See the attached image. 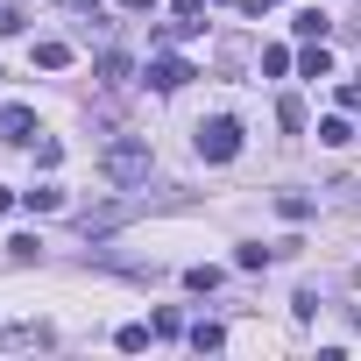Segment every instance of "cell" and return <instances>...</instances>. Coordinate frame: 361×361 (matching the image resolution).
<instances>
[{
	"instance_id": "16",
	"label": "cell",
	"mask_w": 361,
	"mask_h": 361,
	"mask_svg": "<svg viewBox=\"0 0 361 361\" xmlns=\"http://www.w3.org/2000/svg\"><path fill=\"white\" fill-rule=\"evenodd\" d=\"M234 269H269V248H262V241H248V248H234Z\"/></svg>"
},
{
	"instance_id": "7",
	"label": "cell",
	"mask_w": 361,
	"mask_h": 361,
	"mask_svg": "<svg viewBox=\"0 0 361 361\" xmlns=\"http://www.w3.org/2000/svg\"><path fill=\"white\" fill-rule=\"evenodd\" d=\"M22 199H29V213H57L64 206V185H29Z\"/></svg>"
},
{
	"instance_id": "11",
	"label": "cell",
	"mask_w": 361,
	"mask_h": 361,
	"mask_svg": "<svg viewBox=\"0 0 361 361\" xmlns=\"http://www.w3.org/2000/svg\"><path fill=\"white\" fill-rule=\"evenodd\" d=\"M276 121L298 135V128H305V99H298V92H283V99H276Z\"/></svg>"
},
{
	"instance_id": "22",
	"label": "cell",
	"mask_w": 361,
	"mask_h": 361,
	"mask_svg": "<svg viewBox=\"0 0 361 361\" xmlns=\"http://www.w3.org/2000/svg\"><path fill=\"white\" fill-rule=\"evenodd\" d=\"M8 206H15V192H0V213H8Z\"/></svg>"
},
{
	"instance_id": "9",
	"label": "cell",
	"mask_w": 361,
	"mask_h": 361,
	"mask_svg": "<svg viewBox=\"0 0 361 361\" xmlns=\"http://www.w3.org/2000/svg\"><path fill=\"white\" fill-rule=\"evenodd\" d=\"M36 64H43V71H64V64H71V43H36Z\"/></svg>"
},
{
	"instance_id": "3",
	"label": "cell",
	"mask_w": 361,
	"mask_h": 361,
	"mask_svg": "<svg viewBox=\"0 0 361 361\" xmlns=\"http://www.w3.org/2000/svg\"><path fill=\"white\" fill-rule=\"evenodd\" d=\"M43 128H36V114L29 106H0V142H36Z\"/></svg>"
},
{
	"instance_id": "10",
	"label": "cell",
	"mask_w": 361,
	"mask_h": 361,
	"mask_svg": "<svg viewBox=\"0 0 361 361\" xmlns=\"http://www.w3.org/2000/svg\"><path fill=\"white\" fill-rule=\"evenodd\" d=\"M298 71H305V78H333V57H326V43H319V50H305V57H298Z\"/></svg>"
},
{
	"instance_id": "17",
	"label": "cell",
	"mask_w": 361,
	"mask_h": 361,
	"mask_svg": "<svg viewBox=\"0 0 361 361\" xmlns=\"http://www.w3.org/2000/svg\"><path fill=\"white\" fill-rule=\"evenodd\" d=\"M99 71H106V85H128V57H121V50H106V57H99Z\"/></svg>"
},
{
	"instance_id": "6",
	"label": "cell",
	"mask_w": 361,
	"mask_h": 361,
	"mask_svg": "<svg viewBox=\"0 0 361 361\" xmlns=\"http://www.w3.org/2000/svg\"><path fill=\"white\" fill-rule=\"evenodd\" d=\"M290 29H298L305 43H326V36H333V15H326V8H305V15L290 22Z\"/></svg>"
},
{
	"instance_id": "19",
	"label": "cell",
	"mask_w": 361,
	"mask_h": 361,
	"mask_svg": "<svg viewBox=\"0 0 361 361\" xmlns=\"http://www.w3.org/2000/svg\"><path fill=\"white\" fill-rule=\"evenodd\" d=\"M170 8H177V22H199V15H206V0H170Z\"/></svg>"
},
{
	"instance_id": "1",
	"label": "cell",
	"mask_w": 361,
	"mask_h": 361,
	"mask_svg": "<svg viewBox=\"0 0 361 361\" xmlns=\"http://www.w3.org/2000/svg\"><path fill=\"white\" fill-rule=\"evenodd\" d=\"M99 170H106V185L135 192V185H149V170H156V156H149V142H142V135H114V142L99 149Z\"/></svg>"
},
{
	"instance_id": "13",
	"label": "cell",
	"mask_w": 361,
	"mask_h": 361,
	"mask_svg": "<svg viewBox=\"0 0 361 361\" xmlns=\"http://www.w3.org/2000/svg\"><path fill=\"white\" fill-rule=\"evenodd\" d=\"M276 213H283V220H312V199H305V192H276Z\"/></svg>"
},
{
	"instance_id": "21",
	"label": "cell",
	"mask_w": 361,
	"mask_h": 361,
	"mask_svg": "<svg viewBox=\"0 0 361 361\" xmlns=\"http://www.w3.org/2000/svg\"><path fill=\"white\" fill-rule=\"evenodd\" d=\"M121 8H128V15H149V8H156V0H121Z\"/></svg>"
},
{
	"instance_id": "8",
	"label": "cell",
	"mask_w": 361,
	"mask_h": 361,
	"mask_svg": "<svg viewBox=\"0 0 361 361\" xmlns=\"http://www.w3.org/2000/svg\"><path fill=\"white\" fill-rule=\"evenodd\" d=\"M185 290H192V298H206V290H220V269H213V262H199V269H185Z\"/></svg>"
},
{
	"instance_id": "4",
	"label": "cell",
	"mask_w": 361,
	"mask_h": 361,
	"mask_svg": "<svg viewBox=\"0 0 361 361\" xmlns=\"http://www.w3.org/2000/svg\"><path fill=\"white\" fill-rule=\"evenodd\" d=\"M185 78H192V64H185V57H149V85H156V92H177Z\"/></svg>"
},
{
	"instance_id": "15",
	"label": "cell",
	"mask_w": 361,
	"mask_h": 361,
	"mask_svg": "<svg viewBox=\"0 0 361 361\" xmlns=\"http://www.w3.org/2000/svg\"><path fill=\"white\" fill-rule=\"evenodd\" d=\"M29 149H36V163H43V170H57V163H64V142H57V135H43V142H29Z\"/></svg>"
},
{
	"instance_id": "2",
	"label": "cell",
	"mask_w": 361,
	"mask_h": 361,
	"mask_svg": "<svg viewBox=\"0 0 361 361\" xmlns=\"http://www.w3.org/2000/svg\"><path fill=\"white\" fill-rule=\"evenodd\" d=\"M192 142H199L206 163H234V156H241V121H234V114H213V121H199Z\"/></svg>"
},
{
	"instance_id": "14",
	"label": "cell",
	"mask_w": 361,
	"mask_h": 361,
	"mask_svg": "<svg viewBox=\"0 0 361 361\" xmlns=\"http://www.w3.org/2000/svg\"><path fill=\"white\" fill-rule=\"evenodd\" d=\"M149 333H156V326H121V333H114V347H121V354H142V347H149Z\"/></svg>"
},
{
	"instance_id": "5",
	"label": "cell",
	"mask_w": 361,
	"mask_h": 361,
	"mask_svg": "<svg viewBox=\"0 0 361 361\" xmlns=\"http://www.w3.org/2000/svg\"><path fill=\"white\" fill-rule=\"evenodd\" d=\"M185 340H192L199 354H220V347H227V326H220V319H199V326H185Z\"/></svg>"
},
{
	"instance_id": "18",
	"label": "cell",
	"mask_w": 361,
	"mask_h": 361,
	"mask_svg": "<svg viewBox=\"0 0 361 361\" xmlns=\"http://www.w3.org/2000/svg\"><path fill=\"white\" fill-rule=\"evenodd\" d=\"M8 255H15V262H36V255H43V241H36V234H15V241H8Z\"/></svg>"
},
{
	"instance_id": "23",
	"label": "cell",
	"mask_w": 361,
	"mask_h": 361,
	"mask_svg": "<svg viewBox=\"0 0 361 361\" xmlns=\"http://www.w3.org/2000/svg\"><path fill=\"white\" fill-rule=\"evenodd\" d=\"M354 283H361V269H354Z\"/></svg>"
},
{
	"instance_id": "12",
	"label": "cell",
	"mask_w": 361,
	"mask_h": 361,
	"mask_svg": "<svg viewBox=\"0 0 361 361\" xmlns=\"http://www.w3.org/2000/svg\"><path fill=\"white\" fill-rule=\"evenodd\" d=\"M319 142H326V149H347V142H354V128L333 114V121H319Z\"/></svg>"
},
{
	"instance_id": "20",
	"label": "cell",
	"mask_w": 361,
	"mask_h": 361,
	"mask_svg": "<svg viewBox=\"0 0 361 361\" xmlns=\"http://www.w3.org/2000/svg\"><path fill=\"white\" fill-rule=\"evenodd\" d=\"M234 8H248V15H262V8H276V0H234Z\"/></svg>"
}]
</instances>
